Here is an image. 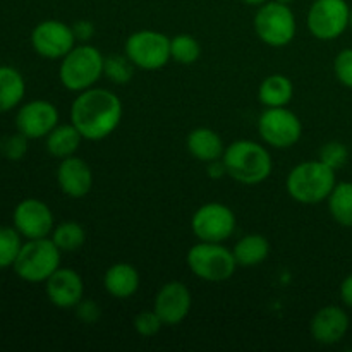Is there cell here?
<instances>
[{
	"mask_svg": "<svg viewBox=\"0 0 352 352\" xmlns=\"http://www.w3.org/2000/svg\"><path fill=\"white\" fill-rule=\"evenodd\" d=\"M340 299L347 308L352 309V274L347 275L340 284Z\"/></svg>",
	"mask_w": 352,
	"mask_h": 352,
	"instance_id": "obj_36",
	"label": "cell"
},
{
	"mask_svg": "<svg viewBox=\"0 0 352 352\" xmlns=\"http://www.w3.org/2000/svg\"><path fill=\"white\" fill-rule=\"evenodd\" d=\"M52 241L60 251H76L86 241L85 227L78 222H62L52 230Z\"/></svg>",
	"mask_w": 352,
	"mask_h": 352,
	"instance_id": "obj_26",
	"label": "cell"
},
{
	"mask_svg": "<svg viewBox=\"0 0 352 352\" xmlns=\"http://www.w3.org/2000/svg\"><path fill=\"white\" fill-rule=\"evenodd\" d=\"M222 160L227 167V175L239 184H261L274 170L270 151L251 140H237L230 143L223 151Z\"/></svg>",
	"mask_w": 352,
	"mask_h": 352,
	"instance_id": "obj_2",
	"label": "cell"
},
{
	"mask_svg": "<svg viewBox=\"0 0 352 352\" xmlns=\"http://www.w3.org/2000/svg\"><path fill=\"white\" fill-rule=\"evenodd\" d=\"M260 136L268 146L285 150L301 140L302 124L301 119L287 107H274L267 109L258 120Z\"/></svg>",
	"mask_w": 352,
	"mask_h": 352,
	"instance_id": "obj_10",
	"label": "cell"
},
{
	"mask_svg": "<svg viewBox=\"0 0 352 352\" xmlns=\"http://www.w3.org/2000/svg\"><path fill=\"white\" fill-rule=\"evenodd\" d=\"M12 222L17 232L26 239H41L54 230V213L41 199L26 198L14 208Z\"/></svg>",
	"mask_w": 352,
	"mask_h": 352,
	"instance_id": "obj_13",
	"label": "cell"
},
{
	"mask_svg": "<svg viewBox=\"0 0 352 352\" xmlns=\"http://www.w3.org/2000/svg\"><path fill=\"white\" fill-rule=\"evenodd\" d=\"M72 31H74L76 40L88 41L93 36V33H95V26H93L91 21H76Z\"/></svg>",
	"mask_w": 352,
	"mask_h": 352,
	"instance_id": "obj_35",
	"label": "cell"
},
{
	"mask_svg": "<svg viewBox=\"0 0 352 352\" xmlns=\"http://www.w3.org/2000/svg\"><path fill=\"white\" fill-rule=\"evenodd\" d=\"M191 305L192 296L188 285L179 280H172L162 285L160 291L157 292L153 309L160 316L164 325L174 327L184 322L191 311Z\"/></svg>",
	"mask_w": 352,
	"mask_h": 352,
	"instance_id": "obj_15",
	"label": "cell"
},
{
	"mask_svg": "<svg viewBox=\"0 0 352 352\" xmlns=\"http://www.w3.org/2000/svg\"><path fill=\"white\" fill-rule=\"evenodd\" d=\"M192 234L205 243H223L236 230V215L223 203H206L191 219Z\"/></svg>",
	"mask_w": 352,
	"mask_h": 352,
	"instance_id": "obj_11",
	"label": "cell"
},
{
	"mask_svg": "<svg viewBox=\"0 0 352 352\" xmlns=\"http://www.w3.org/2000/svg\"><path fill=\"white\" fill-rule=\"evenodd\" d=\"M349 26H351V30H352V9H351V17H349Z\"/></svg>",
	"mask_w": 352,
	"mask_h": 352,
	"instance_id": "obj_40",
	"label": "cell"
},
{
	"mask_svg": "<svg viewBox=\"0 0 352 352\" xmlns=\"http://www.w3.org/2000/svg\"><path fill=\"white\" fill-rule=\"evenodd\" d=\"M162 327H164V322H162L155 309H151V311L146 309V311L138 313L136 318H134V330L143 337L157 336Z\"/></svg>",
	"mask_w": 352,
	"mask_h": 352,
	"instance_id": "obj_31",
	"label": "cell"
},
{
	"mask_svg": "<svg viewBox=\"0 0 352 352\" xmlns=\"http://www.w3.org/2000/svg\"><path fill=\"white\" fill-rule=\"evenodd\" d=\"M294 96V85L284 74H272L261 81L258 89V100L267 109L287 107Z\"/></svg>",
	"mask_w": 352,
	"mask_h": 352,
	"instance_id": "obj_21",
	"label": "cell"
},
{
	"mask_svg": "<svg viewBox=\"0 0 352 352\" xmlns=\"http://www.w3.org/2000/svg\"><path fill=\"white\" fill-rule=\"evenodd\" d=\"M124 50L138 69L158 71L170 60V38L160 31L141 30L129 34Z\"/></svg>",
	"mask_w": 352,
	"mask_h": 352,
	"instance_id": "obj_8",
	"label": "cell"
},
{
	"mask_svg": "<svg viewBox=\"0 0 352 352\" xmlns=\"http://www.w3.org/2000/svg\"><path fill=\"white\" fill-rule=\"evenodd\" d=\"M48 301L62 309L76 308L85 296V282L72 268H58L45 282Z\"/></svg>",
	"mask_w": 352,
	"mask_h": 352,
	"instance_id": "obj_16",
	"label": "cell"
},
{
	"mask_svg": "<svg viewBox=\"0 0 352 352\" xmlns=\"http://www.w3.org/2000/svg\"><path fill=\"white\" fill-rule=\"evenodd\" d=\"M103 287L112 298L129 299L140 289V274L131 263H116L103 275Z\"/></svg>",
	"mask_w": 352,
	"mask_h": 352,
	"instance_id": "obj_20",
	"label": "cell"
},
{
	"mask_svg": "<svg viewBox=\"0 0 352 352\" xmlns=\"http://www.w3.org/2000/svg\"><path fill=\"white\" fill-rule=\"evenodd\" d=\"M21 237L16 227H0V270L16 263L24 244Z\"/></svg>",
	"mask_w": 352,
	"mask_h": 352,
	"instance_id": "obj_28",
	"label": "cell"
},
{
	"mask_svg": "<svg viewBox=\"0 0 352 352\" xmlns=\"http://www.w3.org/2000/svg\"><path fill=\"white\" fill-rule=\"evenodd\" d=\"M277 2H282V3H292L294 0H277Z\"/></svg>",
	"mask_w": 352,
	"mask_h": 352,
	"instance_id": "obj_39",
	"label": "cell"
},
{
	"mask_svg": "<svg viewBox=\"0 0 352 352\" xmlns=\"http://www.w3.org/2000/svg\"><path fill=\"white\" fill-rule=\"evenodd\" d=\"M232 253L239 267H256L270 254V243L260 234H250L237 241Z\"/></svg>",
	"mask_w": 352,
	"mask_h": 352,
	"instance_id": "obj_23",
	"label": "cell"
},
{
	"mask_svg": "<svg viewBox=\"0 0 352 352\" xmlns=\"http://www.w3.org/2000/svg\"><path fill=\"white\" fill-rule=\"evenodd\" d=\"M206 165H208V175L212 179H222L223 175H227V167L226 164H223L222 158L210 162V164Z\"/></svg>",
	"mask_w": 352,
	"mask_h": 352,
	"instance_id": "obj_37",
	"label": "cell"
},
{
	"mask_svg": "<svg viewBox=\"0 0 352 352\" xmlns=\"http://www.w3.org/2000/svg\"><path fill=\"white\" fill-rule=\"evenodd\" d=\"M349 17L351 7L346 0H313L306 24L316 40L332 41L349 28Z\"/></svg>",
	"mask_w": 352,
	"mask_h": 352,
	"instance_id": "obj_9",
	"label": "cell"
},
{
	"mask_svg": "<svg viewBox=\"0 0 352 352\" xmlns=\"http://www.w3.org/2000/svg\"><path fill=\"white\" fill-rule=\"evenodd\" d=\"M26 82L23 74L10 65H0V113L16 109L24 98Z\"/></svg>",
	"mask_w": 352,
	"mask_h": 352,
	"instance_id": "obj_22",
	"label": "cell"
},
{
	"mask_svg": "<svg viewBox=\"0 0 352 352\" xmlns=\"http://www.w3.org/2000/svg\"><path fill=\"white\" fill-rule=\"evenodd\" d=\"M327 201L332 219L339 226L352 227V182H337Z\"/></svg>",
	"mask_w": 352,
	"mask_h": 352,
	"instance_id": "obj_25",
	"label": "cell"
},
{
	"mask_svg": "<svg viewBox=\"0 0 352 352\" xmlns=\"http://www.w3.org/2000/svg\"><path fill=\"white\" fill-rule=\"evenodd\" d=\"M122 102L105 88H88L78 93L71 105V124L82 140L102 141L119 127L122 120Z\"/></svg>",
	"mask_w": 352,
	"mask_h": 352,
	"instance_id": "obj_1",
	"label": "cell"
},
{
	"mask_svg": "<svg viewBox=\"0 0 352 352\" xmlns=\"http://www.w3.org/2000/svg\"><path fill=\"white\" fill-rule=\"evenodd\" d=\"M186 263L196 277L205 282L229 280L237 268V261L229 248L222 243L205 241H199L188 251Z\"/></svg>",
	"mask_w": 352,
	"mask_h": 352,
	"instance_id": "obj_6",
	"label": "cell"
},
{
	"mask_svg": "<svg viewBox=\"0 0 352 352\" xmlns=\"http://www.w3.org/2000/svg\"><path fill=\"white\" fill-rule=\"evenodd\" d=\"M186 146H188L189 153L196 160L203 162V164L219 160V158L223 157V151H226L222 138L210 127H196V129H192L186 138Z\"/></svg>",
	"mask_w": 352,
	"mask_h": 352,
	"instance_id": "obj_19",
	"label": "cell"
},
{
	"mask_svg": "<svg viewBox=\"0 0 352 352\" xmlns=\"http://www.w3.org/2000/svg\"><path fill=\"white\" fill-rule=\"evenodd\" d=\"M320 160L332 167L333 170H339L349 160V150L340 141H330V143L323 144L320 150Z\"/></svg>",
	"mask_w": 352,
	"mask_h": 352,
	"instance_id": "obj_30",
	"label": "cell"
},
{
	"mask_svg": "<svg viewBox=\"0 0 352 352\" xmlns=\"http://www.w3.org/2000/svg\"><path fill=\"white\" fill-rule=\"evenodd\" d=\"M74 309H76V316H78V320H81V322L86 323V325H91V323L98 322L100 315H102L100 306L93 301H86V299H82Z\"/></svg>",
	"mask_w": 352,
	"mask_h": 352,
	"instance_id": "obj_34",
	"label": "cell"
},
{
	"mask_svg": "<svg viewBox=\"0 0 352 352\" xmlns=\"http://www.w3.org/2000/svg\"><path fill=\"white\" fill-rule=\"evenodd\" d=\"M31 45L38 55L55 60L64 58L76 47V36L72 26L58 19H47L34 26Z\"/></svg>",
	"mask_w": 352,
	"mask_h": 352,
	"instance_id": "obj_12",
	"label": "cell"
},
{
	"mask_svg": "<svg viewBox=\"0 0 352 352\" xmlns=\"http://www.w3.org/2000/svg\"><path fill=\"white\" fill-rule=\"evenodd\" d=\"M241 2H244V3H246V6L260 7V6H263L265 2H268V0H241Z\"/></svg>",
	"mask_w": 352,
	"mask_h": 352,
	"instance_id": "obj_38",
	"label": "cell"
},
{
	"mask_svg": "<svg viewBox=\"0 0 352 352\" xmlns=\"http://www.w3.org/2000/svg\"><path fill=\"white\" fill-rule=\"evenodd\" d=\"M60 253L57 244L48 237L41 239H28L23 244L16 263L12 265L14 272L19 278L30 284L47 282L55 270L60 268Z\"/></svg>",
	"mask_w": 352,
	"mask_h": 352,
	"instance_id": "obj_5",
	"label": "cell"
},
{
	"mask_svg": "<svg viewBox=\"0 0 352 352\" xmlns=\"http://www.w3.org/2000/svg\"><path fill=\"white\" fill-rule=\"evenodd\" d=\"M105 57L93 45H78L64 58H60L58 79L69 91L81 93L93 88L103 76Z\"/></svg>",
	"mask_w": 352,
	"mask_h": 352,
	"instance_id": "obj_4",
	"label": "cell"
},
{
	"mask_svg": "<svg viewBox=\"0 0 352 352\" xmlns=\"http://www.w3.org/2000/svg\"><path fill=\"white\" fill-rule=\"evenodd\" d=\"M333 72L340 85L352 88V48H344L333 60Z\"/></svg>",
	"mask_w": 352,
	"mask_h": 352,
	"instance_id": "obj_32",
	"label": "cell"
},
{
	"mask_svg": "<svg viewBox=\"0 0 352 352\" xmlns=\"http://www.w3.org/2000/svg\"><path fill=\"white\" fill-rule=\"evenodd\" d=\"M349 315L340 306L329 305L320 308L309 323V333L315 342L323 346L339 344L349 330Z\"/></svg>",
	"mask_w": 352,
	"mask_h": 352,
	"instance_id": "obj_17",
	"label": "cell"
},
{
	"mask_svg": "<svg viewBox=\"0 0 352 352\" xmlns=\"http://www.w3.org/2000/svg\"><path fill=\"white\" fill-rule=\"evenodd\" d=\"M336 184V170L322 160L301 162L285 179L289 196L301 205H318L327 201Z\"/></svg>",
	"mask_w": 352,
	"mask_h": 352,
	"instance_id": "obj_3",
	"label": "cell"
},
{
	"mask_svg": "<svg viewBox=\"0 0 352 352\" xmlns=\"http://www.w3.org/2000/svg\"><path fill=\"white\" fill-rule=\"evenodd\" d=\"M201 57V45L191 34H177L170 38V58H174L177 64L191 65L199 60Z\"/></svg>",
	"mask_w": 352,
	"mask_h": 352,
	"instance_id": "obj_27",
	"label": "cell"
},
{
	"mask_svg": "<svg viewBox=\"0 0 352 352\" xmlns=\"http://www.w3.org/2000/svg\"><path fill=\"white\" fill-rule=\"evenodd\" d=\"M28 151V138L24 134L17 133L14 136H9L2 143V153L3 157L9 158V160L17 162L26 155Z\"/></svg>",
	"mask_w": 352,
	"mask_h": 352,
	"instance_id": "obj_33",
	"label": "cell"
},
{
	"mask_svg": "<svg viewBox=\"0 0 352 352\" xmlns=\"http://www.w3.org/2000/svg\"><path fill=\"white\" fill-rule=\"evenodd\" d=\"M136 65L131 62L127 55H109L103 62V74L116 85H126L133 79Z\"/></svg>",
	"mask_w": 352,
	"mask_h": 352,
	"instance_id": "obj_29",
	"label": "cell"
},
{
	"mask_svg": "<svg viewBox=\"0 0 352 352\" xmlns=\"http://www.w3.org/2000/svg\"><path fill=\"white\" fill-rule=\"evenodd\" d=\"M254 33L263 43L270 47L280 48L291 43L296 36V16L289 3L277 2H265L263 6L258 7L253 19Z\"/></svg>",
	"mask_w": 352,
	"mask_h": 352,
	"instance_id": "obj_7",
	"label": "cell"
},
{
	"mask_svg": "<svg viewBox=\"0 0 352 352\" xmlns=\"http://www.w3.org/2000/svg\"><path fill=\"white\" fill-rule=\"evenodd\" d=\"M82 136L72 124L57 126L47 136V151L55 158H67L78 151Z\"/></svg>",
	"mask_w": 352,
	"mask_h": 352,
	"instance_id": "obj_24",
	"label": "cell"
},
{
	"mask_svg": "<svg viewBox=\"0 0 352 352\" xmlns=\"http://www.w3.org/2000/svg\"><path fill=\"white\" fill-rule=\"evenodd\" d=\"M58 126V110L48 100H33L24 103L16 116L17 133L28 140L47 138Z\"/></svg>",
	"mask_w": 352,
	"mask_h": 352,
	"instance_id": "obj_14",
	"label": "cell"
},
{
	"mask_svg": "<svg viewBox=\"0 0 352 352\" xmlns=\"http://www.w3.org/2000/svg\"><path fill=\"white\" fill-rule=\"evenodd\" d=\"M57 184L69 198H85L93 188L91 167L76 155L62 158L57 168Z\"/></svg>",
	"mask_w": 352,
	"mask_h": 352,
	"instance_id": "obj_18",
	"label": "cell"
}]
</instances>
